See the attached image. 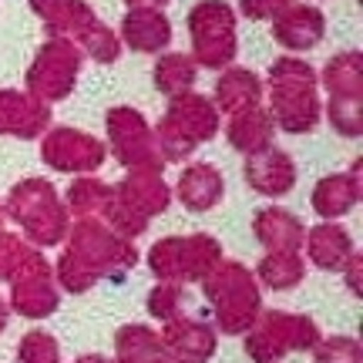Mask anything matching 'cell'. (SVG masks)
Here are the masks:
<instances>
[{
	"instance_id": "obj_1",
	"label": "cell",
	"mask_w": 363,
	"mask_h": 363,
	"mask_svg": "<svg viewBox=\"0 0 363 363\" xmlns=\"http://www.w3.org/2000/svg\"><path fill=\"white\" fill-rule=\"evenodd\" d=\"M192 34H195V48H199V57L206 65L219 67L225 65L235 51V30H233V11L212 0V4H199L192 13Z\"/></svg>"
},
{
	"instance_id": "obj_6",
	"label": "cell",
	"mask_w": 363,
	"mask_h": 363,
	"mask_svg": "<svg viewBox=\"0 0 363 363\" xmlns=\"http://www.w3.org/2000/svg\"><path fill=\"white\" fill-rule=\"evenodd\" d=\"M256 91H259V84H256V78L246 74V71H233V74H229V78H222V84H219L222 101L229 104V108H239V104L252 101V98H256Z\"/></svg>"
},
{
	"instance_id": "obj_7",
	"label": "cell",
	"mask_w": 363,
	"mask_h": 363,
	"mask_svg": "<svg viewBox=\"0 0 363 363\" xmlns=\"http://www.w3.org/2000/svg\"><path fill=\"white\" fill-rule=\"evenodd\" d=\"M158 84L165 91H179V88H185V84H192V78H195V71H192V65L185 61V57H165L162 65H158Z\"/></svg>"
},
{
	"instance_id": "obj_8",
	"label": "cell",
	"mask_w": 363,
	"mask_h": 363,
	"mask_svg": "<svg viewBox=\"0 0 363 363\" xmlns=\"http://www.w3.org/2000/svg\"><path fill=\"white\" fill-rule=\"evenodd\" d=\"M131 4H138V7H158V4H165V0H131Z\"/></svg>"
},
{
	"instance_id": "obj_4",
	"label": "cell",
	"mask_w": 363,
	"mask_h": 363,
	"mask_svg": "<svg viewBox=\"0 0 363 363\" xmlns=\"http://www.w3.org/2000/svg\"><path fill=\"white\" fill-rule=\"evenodd\" d=\"M125 38L135 51H155L169 40V24L155 11H135L125 21Z\"/></svg>"
},
{
	"instance_id": "obj_5",
	"label": "cell",
	"mask_w": 363,
	"mask_h": 363,
	"mask_svg": "<svg viewBox=\"0 0 363 363\" xmlns=\"http://www.w3.org/2000/svg\"><path fill=\"white\" fill-rule=\"evenodd\" d=\"M40 121H44V111H40L38 104H30L27 98H17V94H0V131H30L38 128Z\"/></svg>"
},
{
	"instance_id": "obj_3",
	"label": "cell",
	"mask_w": 363,
	"mask_h": 363,
	"mask_svg": "<svg viewBox=\"0 0 363 363\" xmlns=\"http://www.w3.org/2000/svg\"><path fill=\"white\" fill-rule=\"evenodd\" d=\"M323 34V17L310 7H293L276 21V38L289 48H310Z\"/></svg>"
},
{
	"instance_id": "obj_2",
	"label": "cell",
	"mask_w": 363,
	"mask_h": 363,
	"mask_svg": "<svg viewBox=\"0 0 363 363\" xmlns=\"http://www.w3.org/2000/svg\"><path fill=\"white\" fill-rule=\"evenodd\" d=\"M74 74H78V54L65 40H54L44 48V54L38 57V67L30 71V88H38L48 98H61V94H67Z\"/></svg>"
}]
</instances>
